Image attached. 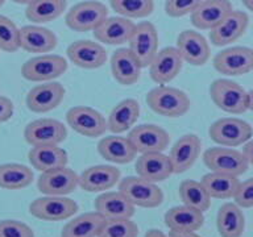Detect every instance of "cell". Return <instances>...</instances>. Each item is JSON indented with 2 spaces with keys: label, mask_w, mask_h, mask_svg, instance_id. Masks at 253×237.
<instances>
[{
  "label": "cell",
  "mask_w": 253,
  "mask_h": 237,
  "mask_svg": "<svg viewBox=\"0 0 253 237\" xmlns=\"http://www.w3.org/2000/svg\"><path fill=\"white\" fill-rule=\"evenodd\" d=\"M146 104L153 112L165 118H181L190 110V99L185 91L164 84L146 94Z\"/></svg>",
  "instance_id": "1"
},
{
  "label": "cell",
  "mask_w": 253,
  "mask_h": 237,
  "mask_svg": "<svg viewBox=\"0 0 253 237\" xmlns=\"http://www.w3.org/2000/svg\"><path fill=\"white\" fill-rule=\"evenodd\" d=\"M210 96L213 104L227 114L241 115L248 111V92L229 79H215L210 86Z\"/></svg>",
  "instance_id": "2"
},
{
  "label": "cell",
  "mask_w": 253,
  "mask_h": 237,
  "mask_svg": "<svg viewBox=\"0 0 253 237\" xmlns=\"http://www.w3.org/2000/svg\"><path fill=\"white\" fill-rule=\"evenodd\" d=\"M209 134L217 145L236 148L244 145L253 136L252 125L243 118H221L211 124Z\"/></svg>",
  "instance_id": "3"
},
{
  "label": "cell",
  "mask_w": 253,
  "mask_h": 237,
  "mask_svg": "<svg viewBox=\"0 0 253 237\" xmlns=\"http://www.w3.org/2000/svg\"><path fill=\"white\" fill-rule=\"evenodd\" d=\"M119 191L134 205L156 208L164 201V193L156 183L141 177H126L119 183Z\"/></svg>",
  "instance_id": "4"
},
{
  "label": "cell",
  "mask_w": 253,
  "mask_h": 237,
  "mask_svg": "<svg viewBox=\"0 0 253 237\" xmlns=\"http://www.w3.org/2000/svg\"><path fill=\"white\" fill-rule=\"evenodd\" d=\"M203 162L213 173L229 174L240 177L249 167L248 159L243 152L227 148V146H213L203 153Z\"/></svg>",
  "instance_id": "5"
},
{
  "label": "cell",
  "mask_w": 253,
  "mask_h": 237,
  "mask_svg": "<svg viewBox=\"0 0 253 237\" xmlns=\"http://www.w3.org/2000/svg\"><path fill=\"white\" fill-rule=\"evenodd\" d=\"M108 17V9L102 1L84 0L67 11L65 23L71 31L94 32Z\"/></svg>",
  "instance_id": "6"
},
{
  "label": "cell",
  "mask_w": 253,
  "mask_h": 237,
  "mask_svg": "<svg viewBox=\"0 0 253 237\" xmlns=\"http://www.w3.org/2000/svg\"><path fill=\"white\" fill-rule=\"evenodd\" d=\"M67 70L66 59L57 54H40L21 66V75L29 82H51Z\"/></svg>",
  "instance_id": "7"
},
{
  "label": "cell",
  "mask_w": 253,
  "mask_h": 237,
  "mask_svg": "<svg viewBox=\"0 0 253 237\" xmlns=\"http://www.w3.org/2000/svg\"><path fill=\"white\" fill-rule=\"evenodd\" d=\"M77 201L66 197L45 195L37 198L29 204V212L32 216L43 221L67 220L78 212Z\"/></svg>",
  "instance_id": "8"
},
{
  "label": "cell",
  "mask_w": 253,
  "mask_h": 237,
  "mask_svg": "<svg viewBox=\"0 0 253 237\" xmlns=\"http://www.w3.org/2000/svg\"><path fill=\"white\" fill-rule=\"evenodd\" d=\"M66 121L71 129L84 137H100L108 129L106 118L87 106H75L67 111Z\"/></svg>",
  "instance_id": "9"
},
{
  "label": "cell",
  "mask_w": 253,
  "mask_h": 237,
  "mask_svg": "<svg viewBox=\"0 0 253 237\" xmlns=\"http://www.w3.org/2000/svg\"><path fill=\"white\" fill-rule=\"evenodd\" d=\"M213 67L217 73L229 77L248 74L253 70V49L248 46L227 47L213 57Z\"/></svg>",
  "instance_id": "10"
},
{
  "label": "cell",
  "mask_w": 253,
  "mask_h": 237,
  "mask_svg": "<svg viewBox=\"0 0 253 237\" xmlns=\"http://www.w3.org/2000/svg\"><path fill=\"white\" fill-rule=\"evenodd\" d=\"M66 137V126L55 118H37L24 129V138L31 146L59 145Z\"/></svg>",
  "instance_id": "11"
},
{
  "label": "cell",
  "mask_w": 253,
  "mask_h": 237,
  "mask_svg": "<svg viewBox=\"0 0 253 237\" xmlns=\"http://www.w3.org/2000/svg\"><path fill=\"white\" fill-rule=\"evenodd\" d=\"M129 50L141 67H148L158 53V32L150 21L136 24L129 40Z\"/></svg>",
  "instance_id": "12"
},
{
  "label": "cell",
  "mask_w": 253,
  "mask_h": 237,
  "mask_svg": "<svg viewBox=\"0 0 253 237\" xmlns=\"http://www.w3.org/2000/svg\"><path fill=\"white\" fill-rule=\"evenodd\" d=\"M79 186V175L67 166L47 170L37 179V189L43 195L66 197Z\"/></svg>",
  "instance_id": "13"
},
{
  "label": "cell",
  "mask_w": 253,
  "mask_h": 237,
  "mask_svg": "<svg viewBox=\"0 0 253 237\" xmlns=\"http://www.w3.org/2000/svg\"><path fill=\"white\" fill-rule=\"evenodd\" d=\"M130 144L140 154L162 153L168 149L170 136L164 128L156 124H141L132 128L128 134Z\"/></svg>",
  "instance_id": "14"
},
{
  "label": "cell",
  "mask_w": 253,
  "mask_h": 237,
  "mask_svg": "<svg viewBox=\"0 0 253 237\" xmlns=\"http://www.w3.org/2000/svg\"><path fill=\"white\" fill-rule=\"evenodd\" d=\"M66 90L58 82H43L29 90L25 103L28 110L35 114H46L55 110L62 103Z\"/></svg>",
  "instance_id": "15"
},
{
  "label": "cell",
  "mask_w": 253,
  "mask_h": 237,
  "mask_svg": "<svg viewBox=\"0 0 253 237\" xmlns=\"http://www.w3.org/2000/svg\"><path fill=\"white\" fill-rule=\"evenodd\" d=\"M183 66L177 47L168 46L158 50L152 63L149 65V75L152 80L157 84H166L177 78Z\"/></svg>",
  "instance_id": "16"
},
{
  "label": "cell",
  "mask_w": 253,
  "mask_h": 237,
  "mask_svg": "<svg viewBox=\"0 0 253 237\" xmlns=\"http://www.w3.org/2000/svg\"><path fill=\"white\" fill-rule=\"evenodd\" d=\"M183 62L193 66H203L210 59L211 49L209 41L199 32L186 31L181 32L177 37V46Z\"/></svg>",
  "instance_id": "17"
},
{
  "label": "cell",
  "mask_w": 253,
  "mask_h": 237,
  "mask_svg": "<svg viewBox=\"0 0 253 237\" xmlns=\"http://www.w3.org/2000/svg\"><path fill=\"white\" fill-rule=\"evenodd\" d=\"M66 54L75 66L86 70L102 67L107 61L106 49L91 40H79L69 45Z\"/></svg>",
  "instance_id": "18"
},
{
  "label": "cell",
  "mask_w": 253,
  "mask_h": 237,
  "mask_svg": "<svg viewBox=\"0 0 253 237\" xmlns=\"http://www.w3.org/2000/svg\"><path fill=\"white\" fill-rule=\"evenodd\" d=\"M248 25L249 17L245 12L232 11L210 31V41L215 46L229 45L244 35Z\"/></svg>",
  "instance_id": "19"
},
{
  "label": "cell",
  "mask_w": 253,
  "mask_h": 237,
  "mask_svg": "<svg viewBox=\"0 0 253 237\" xmlns=\"http://www.w3.org/2000/svg\"><path fill=\"white\" fill-rule=\"evenodd\" d=\"M201 150L202 141L197 134H183L178 138L169 156L174 174H182L191 169L201 156Z\"/></svg>",
  "instance_id": "20"
},
{
  "label": "cell",
  "mask_w": 253,
  "mask_h": 237,
  "mask_svg": "<svg viewBox=\"0 0 253 237\" xmlns=\"http://www.w3.org/2000/svg\"><path fill=\"white\" fill-rule=\"evenodd\" d=\"M232 11L229 0H203L191 13V24L201 31H211Z\"/></svg>",
  "instance_id": "21"
},
{
  "label": "cell",
  "mask_w": 253,
  "mask_h": 237,
  "mask_svg": "<svg viewBox=\"0 0 253 237\" xmlns=\"http://www.w3.org/2000/svg\"><path fill=\"white\" fill-rule=\"evenodd\" d=\"M120 175V170L115 166H90L79 175V186L87 193H102L116 186Z\"/></svg>",
  "instance_id": "22"
},
{
  "label": "cell",
  "mask_w": 253,
  "mask_h": 237,
  "mask_svg": "<svg viewBox=\"0 0 253 237\" xmlns=\"http://www.w3.org/2000/svg\"><path fill=\"white\" fill-rule=\"evenodd\" d=\"M136 24L130 19L123 16L107 17L94 31L95 39L98 42L106 45H122L129 42Z\"/></svg>",
  "instance_id": "23"
},
{
  "label": "cell",
  "mask_w": 253,
  "mask_h": 237,
  "mask_svg": "<svg viewBox=\"0 0 253 237\" xmlns=\"http://www.w3.org/2000/svg\"><path fill=\"white\" fill-rule=\"evenodd\" d=\"M58 39L54 32L39 25H25L20 28V47L28 53L46 54L54 50Z\"/></svg>",
  "instance_id": "24"
},
{
  "label": "cell",
  "mask_w": 253,
  "mask_h": 237,
  "mask_svg": "<svg viewBox=\"0 0 253 237\" xmlns=\"http://www.w3.org/2000/svg\"><path fill=\"white\" fill-rule=\"evenodd\" d=\"M141 65L132 54L129 47H122L111 57V73L119 84L132 86L141 77Z\"/></svg>",
  "instance_id": "25"
},
{
  "label": "cell",
  "mask_w": 253,
  "mask_h": 237,
  "mask_svg": "<svg viewBox=\"0 0 253 237\" xmlns=\"http://www.w3.org/2000/svg\"><path fill=\"white\" fill-rule=\"evenodd\" d=\"M134 170L138 177L153 183L165 181L171 174H174L170 157L164 153L141 154L136 159Z\"/></svg>",
  "instance_id": "26"
},
{
  "label": "cell",
  "mask_w": 253,
  "mask_h": 237,
  "mask_svg": "<svg viewBox=\"0 0 253 237\" xmlns=\"http://www.w3.org/2000/svg\"><path fill=\"white\" fill-rule=\"evenodd\" d=\"M95 211L106 220L108 219H130L134 215V207L120 191H108L99 195L94 201Z\"/></svg>",
  "instance_id": "27"
},
{
  "label": "cell",
  "mask_w": 253,
  "mask_h": 237,
  "mask_svg": "<svg viewBox=\"0 0 253 237\" xmlns=\"http://www.w3.org/2000/svg\"><path fill=\"white\" fill-rule=\"evenodd\" d=\"M98 153L106 161L126 165L136 158L137 152L130 144L129 138L122 136H107L103 137L98 144Z\"/></svg>",
  "instance_id": "28"
},
{
  "label": "cell",
  "mask_w": 253,
  "mask_h": 237,
  "mask_svg": "<svg viewBox=\"0 0 253 237\" xmlns=\"http://www.w3.org/2000/svg\"><path fill=\"white\" fill-rule=\"evenodd\" d=\"M28 159L33 169L43 173L47 170L66 166L69 156L66 150L59 148V145H41L32 146L28 153Z\"/></svg>",
  "instance_id": "29"
},
{
  "label": "cell",
  "mask_w": 253,
  "mask_h": 237,
  "mask_svg": "<svg viewBox=\"0 0 253 237\" xmlns=\"http://www.w3.org/2000/svg\"><path fill=\"white\" fill-rule=\"evenodd\" d=\"M140 116V104L134 99H124L112 108L107 118V125L112 133H123L136 124Z\"/></svg>",
  "instance_id": "30"
},
{
  "label": "cell",
  "mask_w": 253,
  "mask_h": 237,
  "mask_svg": "<svg viewBox=\"0 0 253 237\" xmlns=\"http://www.w3.org/2000/svg\"><path fill=\"white\" fill-rule=\"evenodd\" d=\"M216 228L220 237H241L245 229V216L236 203H224L216 215Z\"/></svg>",
  "instance_id": "31"
},
{
  "label": "cell",
  "mask_w": 253,
  "mask_h": 237,
  "mask_svg": "<svg viewBox=\"0 0 253 237\" xmlns=\"http://www.w3.org/2000/svg\"><path fill=\"white\" fill-rule=\"evenodd\" d=\"M165 224L170 231H194L197 232L205 224L203 212L189 205H177L165 213Z\"/></svg>",
  "instance_id": "32"
},
{
  "label": "cell",
  "mask_w": 253,
  "mask_h": 237,
  "mask_svg": "<svg viewBox=\"0 0 253 237\" xmlns=\"http://www.w3.org/2000/svg\"><path fill=\"white\" fill-rule=\"evenodd\" d=\"M106 219L98 213L86 212L67 221L62 228L61 237H99Z\"/></svg>",
  "instance_id": "33"
},
{
  "label": "cell",
  "mask_w": 253,
  "mask_h": 237,
  "mask_svg": "<svg viewBox=\"0 0 253 237\" xmlns=\"http://www.w3.org/2000/svg\"><path fill=\"white\" fill-rule=\"evenodd\" d=\"M201 182L207 190L210 197L215 198V199H221V200L235 197L237 187L240 185L239 177L229 175V174L213 173V171L203 175Z\"/></svg>",
  "instance_id": "34"
},
{
  "label": "cell",
  "mask_w": 253,
  "mask_h": 237,
  "mask_svg": "<svg viewBox=\"0 0 253 237\" xmlns=\"http://www.w3.org/2000/svg\"><path fill=\"white\" fill-rule=\"evenodd\" d=\"M66 8L67 0H35L27 5L25 16L32 23H50L63 15Z\"/></svg>",
  "instance_id": "35"
},
{
  "label": "cell",
  "mask_w": 253,
  "mask_h": 237,
  "mask_svg": "<svg viewBox=\"0 0 253 237\" xmlns=\"http://www.w3.org/2000/svg\"><path fill=\"white\" fill-rule=\"evenodd\" d=\"M35 174L31 167L21 163L0 165V189L21 190L31 185Z\"/></svg>",
  "instance_id": "36"
},
{
  "label": "cell",
  "mask_w": 253,
  "mask_h": 237,
  "mask_svg": "<svg viewBox=\"0 0 253 237\" xmlns=\"http://www.w3.org/2000/svg\"><path fill=\"white\" fill-rule=\"evenodd\" d=\"M178 194L183 204L189 205L201 212H206L211 205V197L202 185V182L194 179H186L179 185Z\"/></svg>",
  "instance_id": "37"
},
{
  "label": "cell",
  "mask_w": 253,
  "mask_h": 237,
  "mask_svg": "<svg viewBox=\"0 0 253 237\" xmlns=\"http://www.w3.org/2000/svg\"><path fill=\"white\" fill-rule=\"evenodd\" d=\"M111 8L126 19H145L154 11L153 0H110Z\"/></svg>",
  "instance_id": "38"
},
{
  "label": "cell",
  "mask_w": 253,
  "mask_h": 237,
  "mask_svg": "<svg viewBox=\"0 0 253 237\" xmlns=\"http://www.w3.org/2000/svg\"><path fill=\"white\" fill-rule=\"evenodd\" d=\"M20 49V29L7 16L0 15V50L15 53Z\"/></svg>",
  "instance_id": "39"
},
{
  "label": "cell",
  "mask_w": 253,
  "mask_h": 237,
  "mask_svg": "<svg viewBox=\"0 0 253 237\" xmlns=\"http://www.w3.org/2000/svg\"><path fill=\"white\" fill-rule=\"evenodd\" d=\"M138 227L130 219H108L104 221L99 237H137Z\"/></svg>",
  "instance_id": "40"
},
{
  "label": "cell",
  "mask_w": 253,
  "mask_h": 237,
  "mask_svg": "<svg viewBox=\"0 0 253 237\" xmlns=\"http://www.w3.org/2000/svg\"><path fill=\"white\" fill-rule=\"evenodd\" d=\"M202 1L203 0H166L165 13L174 19L191 15Z\"/></svg>",
  "instance_id": "41"
},
{
  "label": "cell",
  "mask_w": 253,
  "mask_h": 237,
  "mask_svg": "<svg viewBox=\"0 0 253 237\" xmlns=\"http://www.w3.org/2000/svg\"><path fill=\"white\" fill-rule=\"evenodd\" d=\"M0 237H35V232L23 221L0 220Z\"/></svg>",
  "instance_id": "42"
},
{
  "label": "cell",
  "mask_w": 253,
  "mask_h": 237,
  "mask_svg": "<svg viewBox=\"0 0 253 237\" xmlns=\"http://www.w3.org/2000/svg\"><path fill=\"white\" fill-rule=\"evenodd\" d=\"M235 203L241 208H252L253 207V177L244 182H240L235 194Z\"/></svg>",
  "instance_id": "43"
},
{
  "label": "cell",
  "mask_w": 253,
  "mask_h": 237,
  "mask_svg": "<svg viewBox=\"0 0 253 237\" xmlns=\"http://www.w3.org/2000/svg\"><path fill=\"white\" fill-rule=\"evenodd\" d=\"M15 107L9 98L0 95V124L8 121L13 116Z\"/></svg>",
  "instance_id": "44"
},
{
  "label": "cell",
  "mask_w": 253,
  "mask_h": 237,
  "mask_svg": "<svg viewBox=\"0 0 253 237\" xmlns=\"http://www.w3.org/2000/svg\"><path fill=\"white\" fill-rule=\"evenodd\" d=\"M243 153H244L245 158L248 159L249 165H253V140H249L248 142H245L244 148H243Z\"/></svg>",
  "instance_id": "45"
},
{
  "label": "cell",
  "mask_w": 253,
  "mask_h": 237,
  "mask_svg": "<svg viewBox=\"0 0 253 237\" xmlns=\"http://www.w3.org/2000/svg\"><path fill=\"white\" fill-rule=\"evenodd\" d=\"M169 237H202L194 231H170Z\"/></svg>",
  "instance_id": "46"
},
{
  "label": "cell",
  "mask_w": 253,
  "mask_h": 237,
  "mask_svg": "<svg viewBox=\"0 0 253 237\" xmlns=\"http://www.w3.org/2000/svg\"><path fill=\"white\" fill-rule=\"evenodd\" d=\"M145 237H169L166 236L165 233L160 231V229H149L148 232L145 233Z\"/></svg>",
  "instance_id": "47"
},
{
  "label": "cell",
  "mask_w": 253,
  "mask_h": 237,
  "mask_svg": "<svg viewBox=\"0 0 253 237\" xmlns=\"http://www.w3.org/2000/svg\"><path fill=\"white\" fill-rule=\"evenodd\" d=\"M248 110L253 111V88L248 92Z\"/></svg>",
  "instance_id": "48"
},
{
  "label": "cell",
  "mask_w": 253,
  "mask_h": 237,
  "mask_svg": "<svg viewBox=\"0 0 253 237\" xmlns=\"http://www.w3.org/2000/svg\"><path fill=\"white\" fill-rule=\"evenodd\" d=\"M243 4H244V7L248 9V11L253 12V0H241Z\"/></svg>",
  "instance_id": "49"
},
{
  "label": "cell",
  "mask_w": 253,
  "mask_h": 237,
  "mask_svg": "<svg viewBox=\"0 0 253 237\" xmlns=\"http://www.w3.org/2000/svg\"><path fill=\"white\" fill-rule=\"evenodd\" d=\"M12 1L16 4H25V5H28V4H31L32 1H35V0H12Z\"/></svg>",
  "instance_id": "50"
},
{
  "label": "cell",
  "mask_w": 253,
  "mask_h": 237,
  "mask_svg": "<svg viewBox=\"0 0 253 237\" xmlns=\"http://www.w3.org/2000/svg\"><path fill=\"white\" fill-rule=\"evenodd\" d=\"M5 3V0H0V8L3 7V4Z\"/></svg>",
  "instance_id": "51"
}]
</instances>
